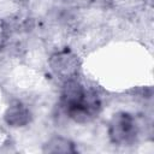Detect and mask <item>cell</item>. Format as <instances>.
Masks as SVG:
<instances>
[{
	"mask_svg": "<svg viewBox=\"0 0 154 154\" xmlns=\"http://www.w3.org/2000/svg\"><path fill=\"white\" fill-rule=\"evenodd\" d=\"M75 144L61 136H55L49 138L42 147L43 153H51V154H69V153H76Z\"/></svg>",
	"mask_w": 154,
	"mask_h": 154,
	"instance_id": "5b68a950",
	"label": "cell"
},
{
	"mask_svg": "<svg viewBox=\"0 0 154 154\" xmlns=\"http://www.w3.org/2000/svg\"><path fill=\"white\" fill-rule=\"evenodd\" d=\"M60 102L65 113L77 123L91 120L101 109V101L96 93L85 89L75 78L65 81Z\"/></svg>",
	"mask_w": 154,
	"mask_h": 154,
	"instance_id": "6da1fadb",
	"label": "cell"
},
{
	"mask_svg": "<svg viewBox=\"0 0 154 154\" xmlns=\"http://www.w3.org/2000/svg\"><path fill=\"white\" fill-rule=\"evenodd\" d=\"M137 125L135 118L128 112H118L113 114L108 124V137L113 144H131L137 136Z\"/></svg>",
	"mask_w": 154,
	"mask_h": 154,
	"instance_id": "7a4b0ae2",
	"label": "cell"
},
{
	"mask_svg": "<svg viewBox=\"0 0 154 154\" xmlns=\"http://www.w3.org/2000/svg\"><path fill=\"white\" fill-rule=\"evenodd\" d=\"M51 66L55 75L61 76L65 81L73 78L78 70L77 58L70 52H60L52 57Z\"/></svg>",
	"mask_w": 154,
	"mask_h": 154,
	"instance_id": "3957f363",
	"label": "cell"
},
{
	"mask_svg": "<svg viewBox=\"0 0 154 154\" xmlns=\"http://www.w3.org/2000/svg\"><path fill=\"white\" fill-rule=\"evenodd\" d=\"M4 118L5 122L11 126H24L30 122V111L23 103L16 102L6 109Z\"/></svg>",
	"mask_w": 154,
	"mask_h": 154,
	"instance_id": "277c9868",
	"label": "cell"
}]
</instances>
